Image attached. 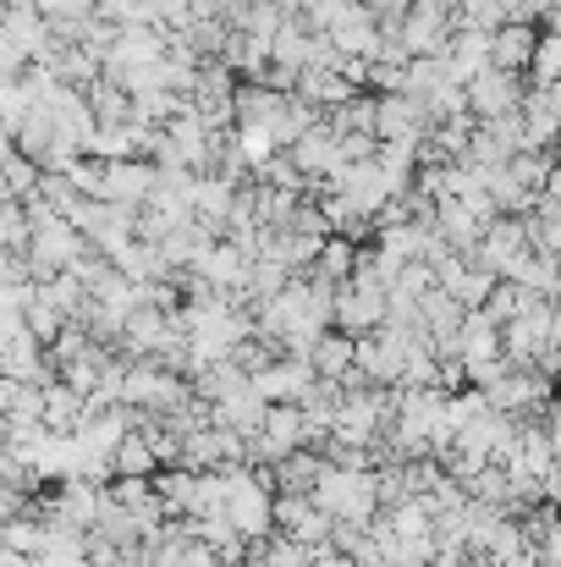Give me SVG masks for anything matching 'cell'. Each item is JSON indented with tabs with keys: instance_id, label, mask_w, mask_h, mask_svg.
<instances>
[{
	"instance_id": "cell-1",
	"label": "cell",
	"mask_w": 561,
	"mask_h": 567,
	"mask_svg": "<svg viewBox=\"0 0 561 567\" xmlns=\"http://www.w3.org/2000/svg\"><path fill=\"white\" fill-rule=\"evenodd\" d=\"M314 502H320L331 518L374 524V513H380L374 468H342V463H325V468H320V485H314Z\"/></svg>"
},
{
	"instance_id": "cell-2",
	"label": "cell",
	"mask_w": 561,
	"mask_h": 567,
	"mask_svg": "<svg viewBox=\"0 0 561 567\" xmlns=\"http://www.w3.org/2000/svg\"><path fill=\"white\" fill-rule=\"evenodd\" d=\"M83 248H89V237H83L66 215H44V220H33L22 259H28V276H33V281H50V276L72 270V259H77Z\"/></svg>"
},
{
	"instance_id": "cell-3",
	"label": "cell",
	"mask_w": 561,
	"mask_h": 567,
	"mask_svg": "<svg viewBox=\"0 0 561 567\" xmlns=\"http://www.w3.org/2000/svg\"><path fill=\"white\" fill-rule=\"evenodd\" d=\"M463 94H468V116H474V122H490V116H512V111H523L529 83H523V72L485 66V72H474V78L463 83Z\"/></svg>"
},
{
	"instance_id": "cell-4",
	"label": "cell",
	"mask_w": 561,
	"mask_h": 567,
	"mask_svg": "<svg viewBox=\"0 0 561 567\" xmlns=\"http://www.w3.org/2000/svg\"><path fill=\"white\" fill-rule=\"evenodd\" d=\"M523 254H529V220H523V215H496V220L485 226L479 248L468 254V265H479V270H490V276H507Z\"/></svg>"
},
{
	"instance_id": "cell-5",
	"label": "cell",
	"mask_w": 561,
	"mask_h": 567,
	"mask_svg": "<svg viewBox=\"0 0 561 567\" xmlns=\"http://www.w3.org/2000/svg\"><path fill=\"white\" fill-rule=\"evenodd\" d=\"M407 337L402 326H374L359 337V370L374 380V385H396L402 380V359H407Z\"/></svg>"
},
{
	"instance_id": "cell-6",
	"label": "cell",
	"mask_w": 561,
	"mask_h": 567,
	"mask_svg": "<svg viewBox=\"0 0 561 567\" xmlns=\"http://www.w3.org/2000/svg\"><path fill=\"white\" fill-rule=\"evenodd\" d=\"M155 177H160V166L155 161H144V155H133V161H105V204H116V209H144L149 204V193H155Z\"/></svg>"
},
{
	"instance_id": "cell-7",
	"label": "cell",
	"mask_w": 561,
	"mask_h": 567,
	"mask_svg": "<svg viewBox=\"0 0 561 567\" xmlns=\"http://www.w3.org/2000/svg\"><path fill=\"white\" fill-rule=\"evenodd\" d=\"M331 513L314 502V496H276V529L281 535H292V540H303L309 551L314 546H331Z\"/></svg>"
},
{
	"instance_id": "cell-8",
	"label": "cell",
	"mask_w": 561,
	"mask_h": 567,
	"mask_svg": "<svg viewBox=\"0 0 561 567\" xmlns=\"http://www.w3.org/2000/svg\"><path fill=\"white\" fill-rule=\"evenodd\" d=\"M253 380V391L264 396V402H303L309 396V385H314V364L309 359H298V353H281L276 364H264L259 375H248Z\"/></svg>"
},
{
	"instance_id": "cell-9",
	"label": "cell",
	"mask_w": 561,
	"mask_h": 567,
	"mask_svg": "<svg viewBox=\"0 0 561 567\" xmlns=\"http://www.w3.org/2000/svg\"><path fill=\"white\" fill-rule=\"evenodd\" d=\"M402 39L413 55H446V39H451V11L446 6H424L413 0L407 17H402Z\"/></svg>"
},
{
	"instance_id": "cell-10",
	"label": "cell",
	"mask_w": 561,
	"mask_h": 567,
	"mask_svg": "<svg viewBox=\"0 0 561 567\" xmlns=\"http://www.w3.org/2000/svg\"><path fill=\"white\" fill-rule=\"evenodd\" d=\"M331 44L342 55H353V61H374L380 55V17H374L364 0H353V11L331 28Z\"/></svg>"
},
{
	"instance_id": "cell-11",
	"label": "cell",
	"mask_w": 561,
	"mask_h": 567,
	"mask_svg": "<svg viewBox=\"0 0 561 567\" xmlns=\"http://www.w3.org/2000/svg\"><path fill=\"white\" fill-rule=\"evenodd\" d=\"M534 44H540V28H534V22H501V28L490 33V66H501V72H529Z\"/></svg>"
},
{
	"instance_id": "cell-12",
	"label": "cell",
	"mask_w": 561,
	"mask_h": 567,
	"mask_svg": "<svg viewBox=\"0 0 561 567\" xmlns=\"http://www.w3.org/2000/svg\"><path fill=\"white\" fill-rule=\"evenodd\" d=\"M457 359H463V370L501 359V326H496L485 309H468V315H463V331H457Z\"/></svg>"
},
{
	"instance_id": "cell-13",
	"label": "cell",
	"mask_w": 561,
	"mask_h": 567,
	"mask_svg": "<svg viewBox=\"0 0 561 567\" xmlns=\"http://www.w3.org/2000/svg\"><path fill=\"white\" fill-rule=\"evenodd\" d=\"M264 413H270V402L253 391V380H242L237 391H226L220 402H209V419H215V424H231V430H242V435H259Z\"/></svg>"
},
{
	"instance_id": "cell-14",
	"label": "cell",
	"mask_w": 561,
	"mask_h": 567,
	"mask_svg": "<svg viewBox=\"0 0 561 567\" xmlns=\"http://www.w3.org/2000/svg\"><path fill=\"white\" fill-rule=\"evenodd\" d=\"M231 209H237V188H231V183H220L215 172L193 183V220H198V226H209L215 237H226Z\"/></svg>"
},
{
	"instance_id": "cell-15",
	"label": "cell",
	"mask_w": 561,
	"mask_h": 567,
	"mask_svg": "<svg viewBox=\"0 0 561 567\" xmlns=\"http://www.w3.org/2000/svg\"><path fill=\"white\" fill-rule=\"evenodd\" d=\"M463 303L446 292V287H429V292H418V331L429 337V342H451L457 331H463Z\"/></svg>"
},
{
	"instance_id": "cell-16",
	"label": "cell",
	"mask_w": 561,
	"mask_h": 567,
	"mask_svg": "<svg viewBox=\"0 0 561 567\" xmlns=\"http://www.w3.org/2000/svg\"><path fill=\"white\" fill-rule=\"evenodd\" d=\"M28 563L33 567H89V535L83 529H66V524H44V540H39V551Z\"/></svg>"
},
{
	"instance_id": "cell-17",
	"label": "cell",
	"mask_w": 561,
	"mask_h": 567,
	"mask_svg": "<svg viewBox=\"0 0 561 567\" xmlns=\"http://www.w3.org/2000/svg\"><path fill=\"white\" fill-rule=\"evenodd\" d=\"M435 231L468 259V254L479 248V237H485V220H479L463 198H440V204H435Z\"/></svg>"
},
{
	"instance_id": "cell-18",
	"label": "cell",
	"mask_w": 561,
	"mask_h": 567,
	"mask_svg": "<svg viewBox=\"0 0 561 567\" xmlns=\"http://www.w3.org/2000/svg\"><path fill=\"white\" fill-rule=\"evenodd\" d=\"M320 468H325V457H320L314 446H298V452H287L281 463H270V474H276V496H314V485H320Z\"/></svg>"
},
{
	"instance_id": "cell-19",
	"label": "cell",
	"mask_w": 561,
	"mask_h": 567,
	"mask_svg": "<svg viewBox=\"0 0 561 567\" xmlns=\"http://www.w3.org/2000/svg\"><path fill=\"white\" fill-rule=\"evenodd\" d=\"M292 94H298V100H309L314 111H336V105H342V100H353L359 89H353V83H347L336 66H303Z\"/></svg>"
},
{
	"instance_id": "cell-20",
	"label": "cell",
	"mask_w": 561,
	"mask_h": 567,
	"mask_svg": "<svg viewBox=\"0 0 561 567\" xmlns=\"http://www.w3.org/2000/svg\"><path fill=\"white\" fill-rule=\"evenodd\" d=\"M83 391H72L66 380L55 375V380H44V430L50 435H72L77 424H83Z\"/></svg>"
},
{
	"instance_id": "cell-21",
	"label": "cell",
	"mask_w": 561,
	"mask_h": 567,
	"mask_svg": "<svg viewBox=\"0 0 561 567\" xmlns=\"http://www.w3.org/2000/svg\"><path fill=\"white\" fill-rule=\"evenodd\" d=\"M561 144V111L546 100V89H529L523 100V150H551Z\"/></svg>"
},
{
	"instance_id": "cell-22",
	"label": "cell",
	"mask_w": 561,
	"mask_h": 567,
	"mask_svg": "<svg viewBox=\"0 0 561 567\" xmlns=\"http://www.w3.org/2000/svg\"><path fill=\"white\" fill-rule=\"evenodd\" d=\"M446 61H451L457 83H468L474 72L490 66V33H479V28H451V39H446Z\"/></svg>"
},
{
	"instance_id": "cell-23",
	"label": "cell",
	"mask_w": 561,
	"mask_h": 567,
	"mask_svg": "<svg viewBox=\"0 0 561 567\" xmlns=\"http://www.w3.org/2000/svg\"><path fill=\"white\" fill-rule=\"evenodd\" d=\"M309 364H314V375H325V380H336V375H347L353 364H359V337H347V331H325L314 348H309Z\"/></svg>"
},
{
	"instance_id": "cell-24",
	"label": "cell",
	"mask_w": 561,
	"mask_h": 567,
	"mask_svg": "<svg viewBox=\"0 0 561 567\" xmlns=\"http://www.w3.org/2000/svg\"><path fill=\"white\" fill-rule=\"evenodd\" d=\"M309 55H314V33H309L298 17H287V22L276 28V39H270V66L303 72V66H309Z\"/></svg>"
},
{
	"instance_id": "cell-25",
	"label": "cell",
	"mask_w": 561,
	"mask_h": 567,
	"mask_svg": "<svg viewBox=\"0 0 561 567\" xmlns=\"http://www.w3.org/2000/svg\"><path fill=\"white\" fill-rule=\"evenodd\" d=\"M353 270H359V243L353 237H342V231H331L325 243H320V259L309 265V276H320V281H353Z\"/></svg>"
},
{
	"instance_id": "cell-26",
	"label": "cell",
	"mask_w": 561,
	"mask_h": 567,
	"mask_svg": "<svg viewBox=\"0 0 561 567\" xmlns=\"http://www.w3.org/2000/svg\"><path fill=\"white\" fill-rule=\"evenodd\" d=\"M248 563L253 567H309L314 563V551H309L303 540H292V535L270 529L264 540H248Z\"/></svg>"
},
{
	"instance_id": "cell-27",
	"label": "cell",
	"mask_w": 561,
	"mask_h": 567,
	"mask_svg": "<svg viewBox=\"0 0 561 567\" xmlns=\"http://www.w3.org/2000/svg\"><path fill=\"white\" fill-rule=\"evenodd\" d=\"M111 468H116V474H133V480H155V474H160V452H155V441H149V435L127 430V435H122V446L111 452Z\"/></svg>"
},
{
	"instance_id": "cell-28",
	"label": "cell",
	"mask_w": 561,
	"mask_h": 567,
	"mask_svg": "<svg viewBox=\"0 0 561 567\" xmlns=\"http://www.w3.org/2000/svg\"><path fill=\"white\" fill-rule=\"evenodd\" d=\"M557 276H561V254H540V248H529L501 281H518V287H529V292H557Z\"/></svg>"
},
{
	"instance_id": "cell-29",
	"label": "cell",
	"mask_w": 561,
	"mask_h": 567,
	"mask_svg": "<svg viewBox=\"0 0 561 567\" xmlns=\"http://www.w3.org/2000/svg\"><path fill=\"white\" fill-rule=\"evenodd\" d=\"M287 281H292V270H287L281 259H264V254H259V259L248 265V309L264 303V298H276Z\"/></svg>"
},
{
	"instance_id": "cell-30",
	"label": "cell",
	"mask_w": 561,
	"mask_h": 567,
	"mask_svg": "<svg viewBox=\"0 0 561 567\" xmlns=\"http://www.w3.org/2000/svg\"><path fill=\"white\" fill-rule=\"evenodd\" d=\"M557 78H561V33L540 28V44H534V61H529V89H546Z\"/></svg>"
},
{
	"instance_id": "cell-31",
	"label": "cell",
	"mask_w": 561,
	"mask_h": 567,
	"mask_svg": "<svg viewBox=\"0 0 561 567\" xmlns=\"http://www.w3.org/2000/svg\"><path fill=\"white\" fill-rule=\"evenodd\" d=\"M22 320H28V331H33V337H39L44 348H50V342H55V337L66 331V315H61V309H55V303H50V298H44L39 287H33V298H28Z\"/></svg>"
},
{
	"instance_id": "cell-32",
	"label": "cell",
	"mask_w": 561,
	"mask_h": 567,
	"mask_svg": "<svg viewBox=\"0 0 561 567\" xmlns=\"http://www.w3.org/2000/svg\"><path fill=\"white\" fill-rule=\"evenodd\" d=\"M496 281L501 276H490V270H479V265H468L457 281H451V298L463 303V309H485V298L496 292Z\"/></svg>"
},
{
	"instance_id": "cell-33",
	"label": "cell",
	"mask_w": 561,
	"mask_h": 567,
	"mask_svg": "<svg viewBox=\"0 0 561 567\" xmlns=\"http://www.w3.org/2000/svg\"><path fill=\"white\" fill-rule=\"evenodd\" d=\"M347 11H353V0H298V22L309 33H331Z\"/></svg>"
},
{
	"instance_id": "cell-34",
	"label": "cell",
	"mask_w": 561,
	"mask_h": 567,
	"mask_svg": "<svg viewBox=\"0 0 561 567\" xmlns=\"http://www.w3.org/2000/svg\"><path fill=\"white\" fill-rule=\"evenodd\" d=\"M523 303H529V287H518V281H496V292L485 298V315H490L496 326H507V320L523 315Z\"/></svg>"
},
{
	"instance_id": "cell-35",
	"label": "cell",
	"mask_w": 561,
	"mask_h": 567,
	"mask_svg": "<svg viewBox=\"0 0 561 567\" xmlns=\"http://www.w3.org/2000/svg\"><path fill=\"white\" fill-rule=\"evenodd\" d=\"M507 166H512V177H518V183H523V188H546V177H551V166H557V161H551V150H518V155H512V161H507Z\"/></svg>"
},
{
	"instance_id": "cell-36",
	"label": "cell",
	"mask_w": 561,
	"mask_h": 567,
	"mask_svg": "<svg viewBox=\"0 0 561 567\" xmlns=\"http://www.w3.org/2000/svg\"><path fill=\"white\" fill-rule=\"evenodd\" d=\"M28 209H22V198H11V204H0V248H11V254H22L28 248Z\"/></svg>"
},
{
	"instance_id": "cell-37",
	"label": "cell",
	"mask_w": 561,
	"mask_h": 567,
	"mask_svg": "<svg viewBox=\"0 0 561 567\" xmlns=\"http://www.w3.org/2000/svg\"><path fill=\"white\" fill-rule=\"evenodd\" d=\"M105 491H111V502H122L127 513H138V507L155 502V480H133V474H116Z\"/></svg>"
},
{
	"instance_id": "cell-38",
	"label": "cell",
	"mask_w": 561,
	"mask_h": 567,
	"mask_svg": "<svg viewBox=\"0 0 561 567\" xmlns=\"http://www.w3.org/2000/svg\"><path fill=\"white\" fill-rule=\"evenodd\" d=\"M0 177L11 183V193H17V198H28V193L39 188V161H28V155L17 150V155H11V161L0 166Z\"/></svg>"
},
{
	"instance_id": "cell-39",
	"label": "cell",
	"mask_w": 561,
	"mask_h": 567,
	"mask_svg": "<svg viewBox=\"0 0 561 567\" xmlns=\"http://www.w3.org/2000/svg\"><path fill=\"white\" fill-rule=\"evenodd\" d=\"M28 507H33V496H28V491H17V485H0V524L22 518Z\"/></svg>"
},
{
	"instance_id": "cell-40",
	"label": "cell",
	"mask_w": 561,
	"mask_h": 567,
	"mask_svg": "<svg viewBox=\"0 0 561 567\" xmlns=\"http://www.w3.org/2000/svg\"><path fill=\"white\" fill-rule=\"evenodd\" d=\"M364 6H370V11H374V17H380V22H402L413 0H364Z\"/></svg>"
},
{
	"instance_id": "cell-41",
	"label": "cell",
	"mask_w": 561,
	"mask_h": 567,
	"mask_svg": "<svg viewBox=\"0 0 561 567\" xmlns=\"http://www.w3.org/2000/svg\"><path fill=\"white\" fill-rule=\"evenodd\" d=\"M309 567H359L347 551H336V546H314V563Z\"/></svg>"
},
{
	"instance_id": "cell-42",
	"label": "cell",
	"mask_w": 561,
	"mask_h": 567,
	"mask_svg": "<svg viewBox=\"0 0 561 567\" xmlns=\"http://www.w3.org/2000/svg\"><path fill=\"white\" fill-rule=\"evenodd\" d=\"M11 402H17V380H11V375H0V419L11 413Z\"/></svg>"
},
{
	"instance_id": "cell-43",
	"label": "cell",
	"mask_w": 561,
	"mask_h": 567,
	"mask_svg": "<svg viewBox=\"0 0 561 567\" xmlns=\"http://www.w3.org/2000/svg\"><path fill=\"white\" fill-rule=\"evenodd\" d=\"M540 193H551V198H557V204H561V161H557V166H551V177H546V188H540Z\"/></svg>"
},
{
	"instance_id": "cell-44",
	"label": "cell",
	"mask_w": 561,
	"mask_h": 567,
	"mask_svg": "<svg viewBox=\"0 0 561 567\" xmlns=\"http://www.w3.org/2000/svg\"><path fill=\"white\" fill-rule=\"evenodd\" d=\"M11 155H17V138H11V133H6V127H0V166H6V161H11Z\"/></svg>"
},
{
	"instance_id": "cell-45",
	"label": "cell",
	"mask_w": 561,
	"mask_h": 567,
	"mask_svg": "<svg viewBox=\"0 0 561 567\" xmlns=\"http://www.w3.org/2000/svg\"><path fill=\"white\" fill-rule=\"evenodd\" d=\"M501 567H540V557H534V551H523V557H512V563H501Z\"/></svg>"
},
{
	"instance_id": "cell-46",
	"label": "cell",
	"mask_w": 561,
	"mask_h": 567,
	"mask_svg": "<svg viewBox=\"0 0 561 567\" xmlns=\"http://www.w3.org/2000/svg\"><path fill=\"white\" fill-rule=\"evenodd\" d=\"M546 28H557V33H561V0H557V6H551V17H546Z\"/></svg>"
},
{
	"instance_id": "cell-47",
	"label": "cell",
	"mask_w": 561,
	"mask_h": 567,
	"mask_svg": "<svg viewBox=\"0 0 561 567\" xmlns=\"http://www.w3.org/2000/svg\"><path fill=\"white\" fill-rule=\"evenodd\" d=\"M11 198H17V193H11V183L0 177V204H11Z\"/></svg>"
},
{
	"instance_id": "cell-48",
	"label": "cell",
	"mask_w": 561,
	"mask_h": 567,
	"mask_svg": "<svg viewBox=\"0 0 561 567\" xmlns=\"http://www.w3.org/2000/svg\"><path fill=\"white\" fill-rule=\"evenodd\" d=\"M557 402H561V364H557Z\"/></svg>"
},
{
	"instance_id": "cell-49",
	"label": "cell",
	"mask_w": 561,
	"mask_h": 567,
	"mask_svg": "<svg viewBox=\"0 0 561 567\" xmlns=\"http://www.w3.org/2000/svg\"><path fill=\"white\" fill-rule=\"evenodd\" d=\"M0 6H22V0H0Z\"/></svg>"
},
{
	"instance_id": "cell-50",
	"label": "cell",
	"mask_w": 561,
	"mask_h": 567,
	"mask_svg": "<svg viewBox=\"0 0 561 567\" xmlns=\"http://www.w3.org/2000/svg\"><path fill=\"white\" fill-rule=\"evenodd\" d=\"M501 6H507V11H512V0H501Z\"/></svg>"
}]
</instances>
